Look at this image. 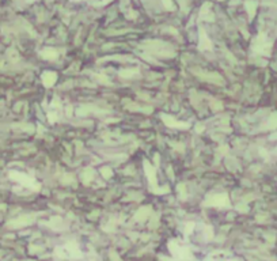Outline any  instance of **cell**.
Returning <instances> with one entry per match:
<instances>
[{"label":"cell","mask_w":277,"mask_h":261,"mask_svg":"<svg viewBox=\"0 0 277 261\" xmlns=\"http://www.w3.org/2000/svg\"><path fill=\"white\" fill-rule=\"evenodd\" d=\"M253 49L258 53H268L270 49V42L265 41V34H259V37L255 40V42L253 45Z\"/></svg>","instance_id":"cell-1"},{"label":"cell","mask_w":277,"mask_h":261,"mask_svg":"<svg viewBox=\"0 0 277 261\" xmlns=\"http://www.w3.org/2000/svg\"><path fill=\"white\" fill-rule=\"evenodd\" d=\"M162 120L166 125L171 126V128H189V124L188 122H181V121H177L174 117H170L167 114H162Z\"/></svg>","instance_id":"cell-2"},{"label":"cell","mask_w":277,"mask_h":261,"mask_svg":"<svg viewBox=\"0 0 277 261\" xmlns=\"http://www.w3.org/2000/svg\"><path fill=\"white\" fill-rule=\"evenodd\" d=\"M228 197L227 194H216V196H212L209 200H208V204L210 205H219V207H224V205H228Z\"/></svg>","instance_id":"cell-3"},{"label":"cell","mask_w":277,"mask_h":261,"mask_svg":"<svg viewBox=\"0 0 277 261\" xmlns=\"http://www.w3.org/2000/svg\"><path fill=\"white\" fill-rule=\"evenodd\" d=\"M57 80V73L52 72V71H46L42 73V83L46 86V87H52L53 84L56 83Z\"/></svg>","instance_id":"cell-4"},{"label":"cell","mask_w":277,"mask_h":261,"mask_svg":"<svg viewBox=\"0 0 277 261\" xmlns=\"http://www.w3.org/2000/svg\"><path fill=\"white\" fill-rule=\"evenodd\" d=\"M200 75L201 79H204L206 82H210V83H223V77L217 73H206V72H197Z\"/></svg>","instance_id":"cell-5"},{"label":"cell","mask_w":277,"mask_h":261,"mask_svg":"<svg viewBox=\"0 0 277 261\" xmlns=\"http://www.w3.org/2000/svg\"><path fill=\"white\" fill-rule=\"evenodd\" d=\"M144 170H146V173H147L148 181H150L151 185L155 188L156 185H158V184H156V177H155V169L148 162H144Z\"/></svg>","instance_id":"cell-6"},{"label":"cell","mask_w":277,"mask_h":261,"mask_svg":"<svg viewBox=\"0 0 277 261\" xmlns=\"http://www.w3.org/2000/svg\"><path fill=\"white\" fill-rule=\"evenodd\" d=\"M200 49L201 51H206V49H212V44H210V41L208 40V37H206L205 31L202 30V29H200Z\"/></svg>","instance_id":"cell-7"},{"label":"cell","mask_w":277,"mask_h":261,"mask_svg":"<svg viewBox=\"0 0 277 261\" xmlns=\"http://www.w3.org/2000/svg\"><path fill=\"white\" fill-rule=\"evenodd\" d=\"M41 56L44 57V59L46 60H56L57 57H59V55H57V52L55 51V49H45V51L41 52Z\"/></svg>","instance_id":"cell-8"},{"label":"cell","mask_w":277,"mask_h":261,"mask_svg":"<svg viewBox=\"0 0 277 261\" xmlns=\"http://www.w3.org/2000/svg\"><path fill=\"white\" fill-rule=\"evenodd\" d=\"M94 178V171H93V169H86L84 171H83V174H82V179H83V182L84 184H88L91 179Z\"/></svg>","instance_id":"cell-9"},{"label":"cell","mask_w":277,"mask_h":261,"mask_svg":"<svg viewBox=\"0 0 277 261\" xmlns=\"http://www.w3.org/2000/svg\"><path fill=\"white\" fill-rule=\"evenodd\" d=\"M139 71L137 69H124V71L120 72V76L121 77H132L133 75H136Z\"/></svg>","instance_id":"cell-10"},{"label":"cell","mask_w":277,"mask_h":261,"mask_svg":"<svg viewBox=\"0 0 277 261\" xmlns=\"http://www.w3.org/2000/svg\"><path fill=\"white\" fill-rule=\"evenodd\" d=\"M277 126V114H273V116H270L269 121H268V128L273 129Z\"/></svg>","instance_id":"cell-11"},{"label":"cell","mask_w":277,"mask_h":261,"mask_svg":"<svg viewBox=\"0 0 277 261\" xmlns=\"http://www.w3.org/2000/svg\"><path fill=\"white\" fill-rule=\"evenodd\" d=\"M246 8H249L250 18H253L254 11H255V3H253V2H247V3H246Z\"/></svg>","instance_id":"cell-12"},{"label":"cell","mask_w":277,"mask_h":261,"mask_svg":"<svg viewBox=\"0 0 277 261\" xmlns=\"http://www.w3.org/2000/svg\"><path fill=\"white\" fill-rule=\"evenodd\" d=\"M101 173H102V175H103L105 178H110L111 174H113V173H111V169H110V167H102Z\"/></svg>","instance_id":"cell-13"},{"label":"cell","mask_w":277,"mask_h":261,"mask_svg":"<svg viewBox=\"0 0 277 261\" xmlns=\"http://www.w3.org/2000/svg\"><path fill=\"white\" fill-rule=\"evenodd\" d=\"M94 77H95V79H97L98 82H101V83H109V79H107L105 75H95Z\"/></svg>","instance_id":"cell-14"},{"label":"cell","mask_w":277,"mask_h":261,"mask_svg":"<svg viewBox=\"0 0 277 261\" xmlns=\"http://www.w3.org/2000/svg\"><path fill=\"white\" fill-rule=\"evenodd\" d=\"M162 3H163V6L167 8V10H173V3H171V0H162Z\"/></svg>","instance_id":"cell-15"},{"label":"cell","mask_w":277,"mask_h":261,"mask_svg":"<svg viewBox=\"0 0 277 261\" xmlns=\"http://www.w3.org/2000/svg\"><path fill=\"white\" fill-rule=\"evenodd\" d=\"M202 129H204V126H202L201 124L196 125V130H197V132H202Z\"/></svg>","instance_id":"cell-16"}]
</instances>
